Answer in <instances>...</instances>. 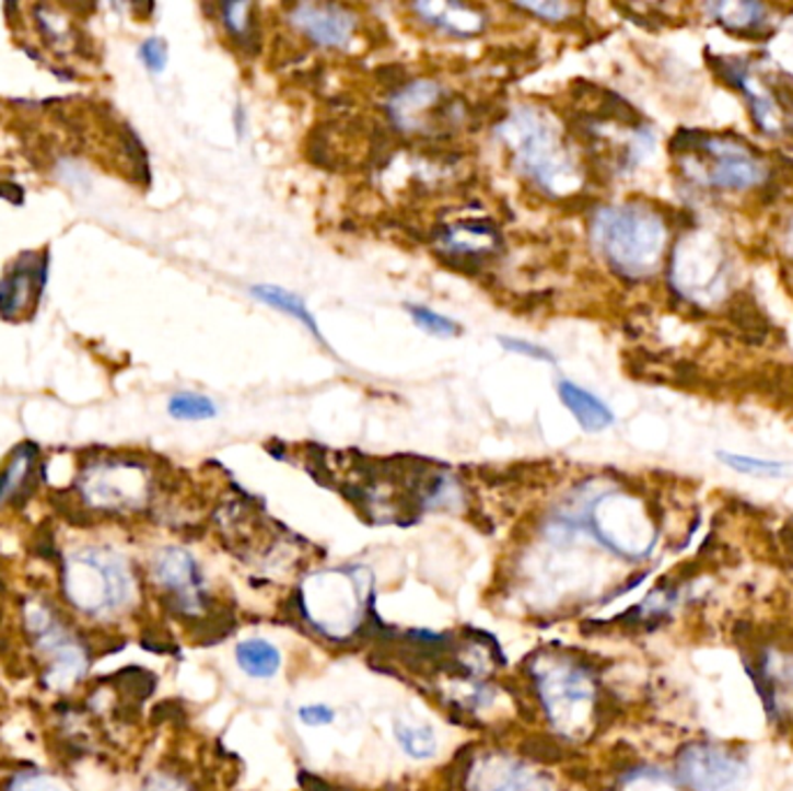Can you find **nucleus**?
Listing matches in <instances>:
<instances>
[{
	"instance_id": "37",
	"label": "nucleus",
	"mask_w": 793,
	"mask_h": 791,
	"mask_svg": "<svg viewBox=\"0 0 793 791\" xmlns=\"http://www.w3.org/2000/svg\"><path fill=\"white\" fill-rule=\"evenodd\" d=\"M235 126H237V135L240 138H244V130H246V112L242 105H237V112H235Z\"/></svg>"
},
{
	"instance_id": "2",
	"label": "nucleus",
	"mask_w": 793,
	"mask_h": 791,
	"mask_svg": "<svg viewBox=\"0 0 793 791\" xmlns=\"http://www.w3.org/2000/svg\"><path fill=\"white\" fill-rule=\"evenodd\" d=\"M16 617L43 689L70 697L89 681L95 662L91 633L72 620L56 594L43 590H31L19 600Z\"/></svg>"
},
{
	"instance_id": "31",
	"label": "nucleus",
	"mask_w": 793,
	"mask_h": 791,
	"mask_svg": "<svg viewBox=\"0 0 793 791\" xmlns=\"http://www.w3.org/2000/svg\"><path fill=\"white\" fill-rule=\"evenodd\" d=\"M140 61L151 72H163L167 66V45L161 37H149L140 45Z\"/></svg>"
},
{
	"instance_id": "4",
	"label": "nucleus",
	"mask_w": 793,
	"mask_h": 791,
	"mask_svg": "<svg viewBox=\"0 0 793 791\" xmlns=\"http://www.w3.org/2000/svg\"><path fill=\"white\" fill-rule=\"evenodd\" d=\"M598 254L627 279H648L662 265L668 230L645 205L604 207L592 223Z\"/></svg>"
},
{
	"instance_id": "28",
	"label": "nucleus",
	"mask_w": 793,
	"mask_h": 791,
	"mask_svg": "<svg viewBox=\"0 0 793 791\" xmlns=\"http://www.w3.org/2000/svg\"><path fill=\"white\" fill-rule=\"evenodd\" d=\"M718 457L733 472L749 474V476H784L786 465L775 460H761V457H749V455H733V453H718Z\"/></svg>"
},
{
	"instance_id": "8",
	"label": "nucleus",
	"mask_w": 793,
	"mask_h": 791,
	"mask_svg": "<svg viewBox=\"0 0 793 791\" xmlns=\"http://www.w3.org/2000/svg\"><path fill=\"white\" fill-rule=\"evenodd\" d=\"M590 523L608 548L627 557L648 555L656 536L641 501L622 492L598 497L590 511Z\"/></svg>"
},
{
	"instance_id": "15",
	"label": "nucleus",
	"mask_w": 793,
	"mask_h": 791,
	"mask_svg": "<svg viewBox=\"0 0 793 791\" xmlns=\"http://www.w3.org/2000/svg\"><path fill=\"white\" fill-rule=\"evenodd\" d=\"M434 242L446 258L482 263L497 254L501 246V235L497 233L494 225L486 221H457L443 225Z\"/></svg>"
},
{
	"instance_id": "14",
	"label": "nucleus",
	"mask_w": 793,
	"mask_h": 791,
	"mask_svg": "<svg viewBox=\"0 0 793 791\" xmlns=\"http://www.w3.org/2000/svg\"><path fill=\"white\" fill-rule=\"evenodd\" d=\"M47 279V256L24 254L0 281V314L19 318L31 314Z\"/></svg>"
},
{
	"instance_id": "7",
	"label": "nucleus",
	"mask_w": 793,
	"mask_h": 791,
	"mask_svg": "<svg viewBox=\"0 0 793 791\" xmlns=\"http://www.w3.org/2000/svg\"><path fill=\"white\" fill-rule=\"evenodd\" d=\"M149 581L163 596L165 606L179 620L200 623L207 613V590L202 571L186 548L165 546L153 552L149 562Z\"/></svg>"
},
{
	"instance_id": "30",
	"label": "nucleus",
	"mask_w": 793,
	"mask_h": 791,
	"mask_svg": "<svg viewBox=\"0 0 793 791\" xmlns=\"http://www.w3.org/2000/svg\"><path fill=\"white\" fill-rule=\"evenodd\" d=\"M497 341H499L501 349L509 351V353H517V356H525V358H532V360H538V362H548V364L557 362V358L538 344H532V341H525V339H515V337H499Z\"/></svg>"
},
{
	"instance_id": "16",
	"label": "nucleus",
	"mask_w": 793,
	"mask_h": 791,
	"mask_svg": "<svg viewBox=\"0 0 793 791\" xmlns=\"http://www.w3.org/2000/svg\"><path fill=\"white\" fill-rule=\"evenodd\" d=\"M37 484V446L22 443L0 472V511L22 507Z\"/></svg>"
},
{
	"instance_id": "26",
	"label": "nucleus",
	"mask_w": 793,
	"mask_h": 791,
	"mask_svg": "<svg viewBox=\"0 0 793 791\" xmlns=\"http://www.w3.org/2000/svg\"><path fill=\"white\" fill-rule=\"evenodd\" d=\"M167 411L177 420H209L219 414L217 404L200 393H177L172 395Z\"/></svg>"
},
{
	"instance_id": "12",
	"label": "nucleus",
	"mask_w": 793,
	"mask_h": 791,
	"mask_svg": "<svg viewBox=\"0 0 793 791\" xmlns=\"http://www.w3.org/2000/svg\"><path fill=\"white\" fill-rule=\"evenodd\" d=\"M538 683L544 703L557 726L571 729L575 722L590 716L594 687L585 671L571 664L552 666L548 673L538 675Z\"/></svg>"
},
{
	"instance_id": "34",
	"label": "nucleus",
	"mask_w": 793,
	"mask_h": 791,
	"mask_svg": "<svg viewBox=\"0 0 793 791\" xmlns=\"http://www.w3.org/2000/svg\"><path fill=\"white\" fill-rule=\"evenodd\" d=\"M300 720L304 724H308V726H323V724H330L335 720V710L323 706V703L304 706V708H300Z\"/></svg>"
},
{
	"instance_id": "23",
	"label": "nucleus",
	"mask_w": 793,
	"mask_h": 791,
	"mask_svg": "<svg viewBox=\"0 0 793 791\" xmlns=\"http://www.w3.org/2000/svg\"><path fill=\"white\" fill-rule=\"evenodd\" d=\"M0 791H77L74 784L49 768H19L8 776Z\"/></svg>"
},
{
	"instance_id": "6",
	"label": "nucleus",
	"mask_w": 793,
	"mask_h": 791,
	"mask_svg": "<svg viewBox=\"0 0 793 791\" xmlns=\"http://www.w3.org/2000/svg\"><path fill=\"white\" fill-rule=\"evenodd\" d=\"M673 151L701 153L703 167L699 179L718 190H747L766 179V165L740 144H731L720 138H708L701 132L680 130L673 140Z\"/></svg>"
},
{
	"instance_id": "25",
	"label": "nucleus",
	"mask_w": 793,
	"mask_h": 791,
	"mask_svg": "<svg viewBox=\"0 0 793 791\" xmlns=\"http://www.w3.org/2000/svg\"><path fill=\"white\" fill-rule=\"evenodd\" d=\"M395 733L399 745L406 749V755L413 759H432L439 749V741L430 726H413L406 722L395 724Z\"/></svg>"
},
{
	"instance_id": "35",
	"label": "nucleus",
	"mask_w": 793,
	"mask_h": 791,
	"mask_svg": "<svg viewBox=\"0 0 793 791\" xmlns=\"http://www.w3.org/2000/svg\"><path fill=\"white\" fill-rule=\"evenodd\" d=\"M527 749H529V755H532V757H536V759H540V761H555V759H559V755H557L559 749H557L550 741H546V738L529 741Z\"/></svg>"
},
{
	"instance_id": "1",
	"label": "nucleus",
	"mask_w": 793,
	"mask_h": 791,
	"mask_svg": "<svg viewBox=\"0 0 793 791\" xmlns=\"http://www.w3.org/2000/svg\"><path fill=\"white\" fill-rule=\"evenodd\" d=\"M54 594L89 633L109 631L138 608L142 583L124 550L103 542H86L58 557Z\"/></svg>"
},
{
	"instance_id": "10",
	"label": "nucleus",
	"mask_w": 793,
	"mask_h": 791,
	"mask_svg": "<svg viewBox=\"0 0 793 791\" xmlns=\"http://www.w3.org/2000/svg\"><path fill=\"white\" fill-rule=\"evenodd\" d=\"M390 117L404 132H434L446 124L457 126L462 112L453 107L436 82L418 80L401 86L390 103Z\"/></svg>"
},
{
	"instance_id": "22",
	"label": "nucleus",
	"mask_w": 793,
	"mask_h": 791,
	"mask_svg": "<svg viewBox=\"0 0 793 791\" xmlns=\"http://www.w3.org/2000/svg\"><path fill=\"white\" fill-rule=\"evenodd\" d=\"M237 664L250 678H272L281 668V652L263 639L242 641L237 645Z\"/></svg>"
},
{
	"instance_id": "13",
	"label": "nucleus",
	"mask_w": 793,
	"mask_h": 791,
	"mask_svg": "<svg viewBox=\"0 0 793 791\" xmlns=\"http://www.w3.org/2000/svg\"><path fill=\"white\" fill-rule=\"evenodd\" d=\"M288 19L308 43L323 49H343L358 28V16L335 3H300L290 8Z\"/></svg>"
},
{
	"instance_id": "17",
	"label": "nucleus",
	"mask_w": 793,
	"mask_h": 791,
	"mask_svg": "<svg viewBox=\"0 0 793 791\" xmlns=\"http://www.w3.org/2000/svg\"><path fill=\"white\" fill-rule=\"evenodd\" d=\"M413 12L422 16V22L455 37H474L486 31L488 24L486 14L478 8L464 3H439V0H434V3H416Z\"/></svg>"
},
{
	"instance_id": "3",
	"label": "nucleus",
	"mask_w": 793,
	"mask_h": 791,
	"mask_svg": "<svg viewBox=\"0 0 793 791\" xmlns=\"http://www.w3.org/2000/svg\"><path fill=\"white\" fill-rule=\"evenodd\" d=\"M513 165L550 196H569L578 188V165L548 112L517 107L497 128Z\"/></svg>"
},
{
	"instance_id": "27",
	"label": "nucleus",
	"mask_w": 793,
	"mask_h": 791,
	"mask_svg": "<svg viewBox=\"0 0 793 791\" xmlns=\"http://www.w3.org/2000/svg\"><path fill=\"white\" fill-rule=\"evenodd\" d=\"M406 312H409L411 321L420 327V330H424L432 337H441V339H451V337H459L462 335V327L457 321L443 316L439 312H434V309L430 306H422V304H406Z\"/></svg>"
},
{
	"instance_id": "9",
	"label": "nucleus",
	"mask_w": 793,
	"mask_h": 791,
	"mask_svg": "<svg viewBox=\"0 0 793 791\" xmlns=\"http://www.w3.org/2000/svg\"><path fill=\"white\" fill-rule=\"evenodd\" d=\"M304 596L308 620L327 633H346L362 620V592L370 585L360 583V571H325L316 575Z\"/></svg>"
},
{
	"instance_id": "21",
	"label": "nucleus",
	"mask_w": 793,
	"mask_h": 791,
	"mask_svg": "<svg viewBox=\"0 0 793 791\" xmlns=\"http://www.w3.org/2000/svg\"><path fill=\"white\" fill-rule=\"evenodd\" d=\"M708 10L724 28L738 35H761L768 24V10L761 3H718Z\"/></svg>"
},
{
	"instance_id": "5",
	"label": "nucleus",
	"mask_w": 793,
	"mask_h": 791,
	"mask_svg": "<svg viewBox=\"0 0 793 791\" xmlns=\"http://www.w3.org/2000/svg\"><path fill=\"white\" fill-rule=\"evenodd\" d=\"M77 497L86 513L126 515L142 511L151 499V474L132 460L93 462L77 478Z\"/></svg>"
},
{
	"instance_id": "32",
	"label": "nucleus",
	"mask_w": 793,
	"mask_h": 791,
	"mask_svg": "<svg viewBox=\"0 0 793 791\" xmlns=\"http://www.w3.org/2000/svg\"><path fill=\"white\" fill-rule=\"evenodd\" d=\"M140 791H193L179 776L167 773V770H153L142 782Z\"/></svg>"
},
{
	"instance_id": "19",
	"label": "nucleus",
	"mask_w": 793,
	"mask_h": 791,
	"mask_svg": "<svg viewBox=\"0 0 793 791\" xmlns=\"http://www.w3.org/2000/svg\"><path fill=\"white\" fill-rule=\"evenodd\" d=\"M250 295H254V300L277 309V312H281V314H285L290 318H295L300 325H304L306 330L316 337V341L325 344V337L320 335L318 321L312 314V309L306 306L304 298L285 291V288H281V286H272V283L254 286V288H250Z\"/></svg>"
},
{
	"instance_id": "18",
	"label": "nucleus",
	"mask_w": 793,
	"mask_h": 791,
	"mask_svg": "<svg viewBox=\"0 0 793 791\" xmlns=\"http://www.w3.org/2000/svg\"><path fill=\"white\" fill-rule=\"evenodd\" d=\"M557 393L564 407L569 409V414L578 420V426L585 432H602L615 422V416L608 409V404L592 395L590 391L580 388L578 383L559 381Z\"/></svg>"
},
{
	"instance_id": "24",
	"label": "nucleus",
	"mask_w": 793,
	"mask_h": 791,
	"mask_svg": "<svg viewBox=\"0 0 793 791\" xmlns=\"http://www.w3.org/2000/svg\"><path fill=\"white\" fill-rule=\"evenodd\" d=\"M221 22L228 31V35L235 37V40L244 47H250V43L258 40V24L254 16V5L250 3H230L221 5Z\"/></svg>"
},
{
	"instance_id": "29",
	"label": "nucleus",
	"mask_w": 793,
	"mask_h": 791,
	"mask_svg": "<svg viewBox=\"0 0 793 791\" xmlns=\"http://www.w3.org/2000/svg\"><path fill=\"white\" fill-rule=\"evenodd\" d=\"M517 8H522L529 14H536L544 22H564L573 12L575 5L571 3H557V0H538V3H517Z\"/></svg>"
},
{
	"instance_id": "33",
	"label": "nucleus",
	"mask_w": 793,
	"mask_h": 791,
	"mask_svg": "<svg viewBox=\"0 0 793 791\" xmlns=\"http://www.w3.org/2000/svg\"><path fill=\"white\" fill-rule=\"evenodd\" d=\"M625 791H675V787L660 773H638L627 782Z\"/></svg>"
},
{
	"instance_id": "20",
	"label": "nucleus",
	"mask_w": 793,
	"mask_h": 791,
	"mask_svg": "<svg viewBox=\"0 0 793 791\" xmlns=\"http://www.w3.org/2000/svg\"><path fill=\"white\" fill-rule=\"evenodd\" d=\"M476 791H552L546 780L529 776L517 764H501L482 768L476 780Z\"/></svg>"
},
{
	"instance_id": "11",
	"label": "nucleus",
	"mask_w": 793,
	"mask_h": 791,
	"mask_svg": "<svg viewBox=\"0 0 793 791\" xmlns=\"http://www.w3.org/2000/svg\"><path fill=\"white\" fill-rule=\"evenodd\" d=\"M678 776L691 791H733L745 776V761L712 743H691L678 757Z\"/></svg>"
},
{
	"instance_id": "36",
	"label": "nucleus",
	"mask_w": 793,
	"mask_h": 791,
	"mask_svg": "<svg viewBox=\"0 0 793 791\" xmlns=\"http://www.w3.org/2000/svg\"><path fill=\"white\" fill-rule=\"evenodd\" d=\"M300 782H302L304 791H333V789H330V784L323 782L320 778H316V776H312V773H302V776H300Z\"/></svg>"
}]
</instances>
